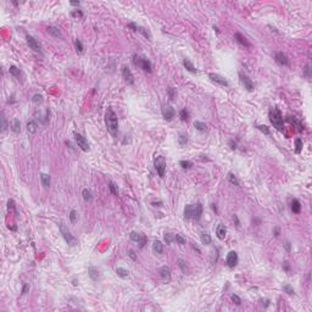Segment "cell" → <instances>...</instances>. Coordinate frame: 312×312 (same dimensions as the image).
I'll return each mask as SVG.
<instances>
[{
	"instance_id": "cell-1",
	"label": "cell",
	"mask_w": 312,
	"mask_h": 312,
	"mask_svg": "<svg viewBox=\"0 0 312 312\" xmlns=\"http://www.w3.org/2000/svg\"><path fill=\"white\" fill-rule=\"evenodd\" d=\"M105 121H106V127H107L109 133L112 137H117V133H118V118H117V115L115 114V111L111 107H107V110H106Z\"/></svg>"
},
{
	"instance_id": "cell-2",
	"label": "cell",
	"mask_w": 312,
	"mask_h": 312,
	"mask_svg": "<svg viewBox=\"0 0 312 312\" xmlns=\"http://www.w3.org/2000/svg\"><path fill=\"white\" fill-rule=\"evenodd\" d=\"M268 117H270V121L273 124V127L276 128L277 131H279V132H283L284 123H283V116H282L280 110L278 107H276V106L271 107L270 111H268Z\"/></svg>"
},
{
	"instance_id": "cell-3",
	"label": "cell",
	"mask_w": 312,
	"mask_h": 312,
	"mask_svg": "<svg viewBox=\"0 0 312 312\" xmlns=\"http://www.w3.org/2000/svg\"><path fill=\"white\" fill-rule=\"evenodd\" d=\"M133 64H134L136 66H139L140 68H143L146 72H151L152 71V65L146 57H140L139 55H134V56H133Z\"/></svg>"
},
{
	"instance_id": "cell-4",
	"label": "cell",
	"mask_w": 312,
	"mask_h": 312,
	"mask_svg": "<svg viewBox=\"0 0 312 312\" xmlns=\"http://www.w3.org/2000/svg\"><path fill=\"white\" fill-rule=\"evenodd\" d=\"M60 232L64 236V239L66 240V243H67L68 245H71V246H73V245H76L77 244V240L73 238V235L71 234V232L68 231V228L66 227L64 223H60Z\"/></svg>"
},
{
	"instance_id": "cell-5",
	"label": "cell",
	"mask_w": 312,
	"mask_h": 312,
	"mask_svg": "<svg viewBox=\"0 0 312 312\" xmlns=\"http://www.w3.org/2000/svg\"><path fill=\"white\" fill-rule=\"evenodd\" d=\"M155 169H156V172H157V174L162 178L163 176H165V171H166V160L163 156H157L155 160Z\"/></svg>"
},
{
	"instance_id": "cell-6",
	"label": "cell",
	"mask_w": 312,
	"mask_h": 312,
	"mask_svg": "<svg viewBox=\"0 0 312 312\" xmlns=\"http://www.w3.org/2000/svg\"><path fill=\"white\" fill-rule=\"evenodd\" d=\"M75 139H76V143H77V145L83 151H89V149H90V148H89V144H88V140L82 136V134H79V133H75Z\"/></svg>"
},
{
	"instance_id": "cell-7",
	"label": "cell",
	"mask_w": 312,
	"mask_h": 312,
	"mask_svg": "<svg viewBox=\"0 0 312 312\" xmlns=\"http://www.w3.org/2000/svg\"><path fill=\"white\" fill-rule=\"evenodd\" d=\"M26 39H27V44L29 45V48H31L32 50H34V51H37V53H40L42 54V44L38 40H37L34 37L27 35Z\"/></svg>"
},
{
	"instance_id": "cell-8",
	"label": "cell",
	"mask_w": 312,
	"mask_h": 312,
	"mask_svg": "<svg viewBox=\"0 0 312 312\" xmlns=\"http://www.w3.org/2000/svg\"><path fill=\"white\" fill-rule=\"evenodd\" d=\"M238 261H239V258H238V254L235 251H229L228 255H227V258H226V263L229 268H234V267L238 265Z\"/></svg>"
},
{
	"instance_id": "cell-9",
	"label": "cell",
	"mask_w": 312,
	"mask_h": 312,
	"mask_svg": "<svg viewBox=\"0 0 312 312\" xmlns=\"http://www.w3.org/2000/svg\"><path fill=\"white\" fill-rule=\"evenodd\" d=\"M209 77L212 82H215V83H217L222 87H228L229 83H228V80L224 78V77H222L221 75H217V73H209Z\"/></svg>"
},
{
	"instance_id": "cell-10",
	"label": "cell",
	"mask_w": 312,
	"mask_h": 312,
	"mask_svg": "<svg viewBox=\"0 0 312 312\" xmlns=\"http://www.w3.org/2000/svg\"><path fill=\"white\" fill-rule=\"evenodd\" d=\"M174 114H176V111H174V109L171 106V105L163 106V109H162V116H163V118H165L166 121H172L173 117H174Z\"/></svg>"
},
{
	"instance_id": "cell-11",
	"label": "cell",
	"mask_w": 312,
	"mask_h": 312,
	"mask_svg": "<svg viewBox=\"0 0 312 312\" xmlns=\"http://www.w3.org/2000/svg\"><path fill=\"white\" fill-rule=\"evenodd\" d=\"M239 77H240V82L243 83L244 88H246V90H249V92L254 90V89H255V84H254V82H252L248 76H245V75H243V73H240Z\"/></svg>"
},
{
	"instance_id": "cell-12",
	"label": "cell",
	"mask_w": 312,
	"mask_h": 312,
	"mask_svg": "<svg viewBox=\"0 0 312 312\" xmlns=\"http://www.w3.org/2000/svg\"><path fill=\"white\" fill-rule=\"evenodd\" d=\"M122 77L128 84H134V76H133L128 66H123L122 67Z\"/></svg>"
},
{
	"instance_id": "cell-13",
	"label": "cell",
	"mask_w": 312,
	"mask_h": 312,
	"mask_svg": "<svg viewBox=\"0 0 312 312\" xmlns=\"http://www.w3.org/2000/svg\"><path fill=\"white\" fill-rule=\"evenodd\" d=\"M128 27H129V28H133V31H137V32H139V33H142V34L145 37V38L150 39V34H149V32H148L145 28H143V27H140L139 25L134 23V22H132V23H129V25H128Z\"/></svg>"
},
{
	"instance_id": "cell-14",
	"label": "cell",
	"mask_w": 312,
	"mask_h": 312,
	"mask_svg": "<svg viewBox=\"0 0 312 312\" xmlns=\"http://www.w3.org/2000/svg\"><path fill=\"white\" fill-rule=\"evenodd\" d=\"M276 61L279 65H282V66H288L289 65V59H288V56L284 53H282V51H278V53L276 54Z\"/></svg>"
},
{
	"instance_id": "cell-15",
	"label": "cell",
	"mask_w": 312,
	"mask_h": 312,
	"mask_svg": "<svg viewBox=\"0 0 312 312\" xmlns=\"http://www.w3.org/2000/svg\"><path fill=\"white\" fill-rule=\"evenodd\" d=\"M234 39L238 42L240 44V45H243V47H245V48H250L251 47V44L249 43V40L245 38V37L243 35V34H240V33H235L234 34Z\"/></svg>"
},
{
	"instance_id": "cell-16",
	"label": "cell",
	"mask_w": 312,
	"mask_h": 312,
	"mask_svg": "<svg viewBox=\"0 0 312 312\" xmlns=\"http://www.w3.org/2000/svg\"><path fill=\"white\" fill-rule=\"evenodd\" d=\"M226 234H227V228H226V226L220 223L217 226V228H216V235H217V238H218L220 240H223L224 238H226Z\"/></svg>"
},
{
	"instance_id": "cell-17",
	"label": "cell",
	"mask_w": 312,
	"mask_h": 312,
	"mask_svg": "<svg viewBox=\"0 0 312 312\" xmlns=\"http://www.w3.org/2000/svg\"><path fill=\"white\" fill-rule=\"evenodd\" d=\"M160 276L165 282H169L171 280V270H169V267H167V266L162 267V268L160 270Z\"/></svg>"
},
{
	"instance_id": "cell-18",
	"label": "cell",
	"mask_w": 312,
	"mask_h": 312,
	"mask_svg": "<svg viewBox=\"0 0 312 312\" xmlns=\"http://www.w3.org/2000/svg\"><path fill=\"white\" fill-rule=\"evenodd\" d=\"M194 210L195 206L194 205H187L184 209V218L185 220H190L191 217H194Z\"/></svg>"
},
{
	"instance_id": "cell-19",
	"label": "cell",
	"mask_w": 312,
	"mask_h": 312,
	"mask_svg": "<svg viewBox=\"0 0 312 312\" xmlns=\"http://www.w3.org/2000/svg\"><path fill=\"white\" fill-rule=\"evenodd\" d=\"M88 274L89 277H90L93 280H98L100 278V274H99V270L96 268V267H89L88 268Z\"/></svg>"
},
{
	"instance_id": "cell-20",
	"label": "cell",
	"mask_w": 312,
	"mask_h": 312,
	"mask_svg": "<svg viewBox=\"0 0 312 312\" xmlns=\"http://www.w3.org/2000/svg\"><path fill=\"white\" fill-rule=\"evenodd\" d=\"M47 29H48L49 34H51L53 37H55V38H62V33H61V31H60V29H59L57 27L49 26Z\"/></svg>"
},
{
	"instance_id": "cell-21",
	"label": "cell",
	"mask_w": 312,
	"mask_h": 312,
	"mask_svg": "<svg viewBox=\"0 0 312 312\" xmlns=\"http://www.w3.org/2000/svg\"><path fill=\"white\" fill-rule=\"evenodd\" d=\"M40 181H42V185L45 189H48L50 187L51 179H50V176L48 173H40Z\"/></svg>"
},
{
	"instance_id": "cell-22",
	"label": "cell",
	"mask_w": 312,
	"mask_h": 312,
	"mask_svg": "<svg viewBox=\"0 0 312 312\" xmlns=\"http://www.w3.org/2000/svg\"><path fill=\"white\" fill-rule=\"evenodd\" d=\"M290 209L294 213H299L301 211V205H300V201L298 199H293L292 203H290Z\"/></svg>"
},
{
	"instance_id": "cell-23",
	"label": "cell",
	"mask_w": 312,
	"mask_h": 312,
	"mask_svg": "<svg viewBox=\"0 0 312 312\" xmlns=\"http://www.w3.org/2000/svg\"><path fill=\"white\" fill-rule=\"evenodd\" d=\"M183 66L191 73H196L198 72V70L195 68V66L193 65V62L190 60H188V59H184V60H183Z\"/></svg>"
},
{
	"instance_id": "cell-24",
	"label": "cell",
	"mask_w": 312,
	"mask_h": 312,
	"mask_svg": "<svg viewBox=\"0 0 312 312\" xmlns=\"http://www.w3.org/2000/svg\"><path fill=\"white\" fill-rule=\"evenodd\" d=\"M152 250H154L155 254H162V251H163V244L160 240H155L152 243Z\"/></svg>"
},
{
	"instance_id": "cell-25",
	"label": "cell",
	"mask_w": 312,
	"mask_h": 312,
	"mask_svg": "<svg viewBox=\"0 0 312 312\" xmlns=\"http://www.w3.org/2000/svg\"><path fill=\"white\" fill-rule=\"evenodd\" d=\"M11 131L13 133H20L21 132V122L18 118H13V121L11 123Z\"/></svg>"
},
{
	"instance_id": "cell-26",
	"label": "cell",
	"mask_w": 312,
	"mask_h": 312,
	"mask_svg": "<svg viewBox=\"0 0 312 312\" xmlns=\"http://www.w3.org/2000/svg\"><path fill=\"white\" fill-rule=\"evenodd\" d=\"M27 132L29 133V134H34V133L37 132V123L34 122V121H28L27 122Z\"/></svg>"
},
{
	"instance_id": "cell-27",
	"label": "cell",
	"mask_w": 312,
	"mask_h": 312,
	"mask_svg": "<svg viewBox=\"0 0 312 312\" xmlns=\"http://www.w3.org/2000/svg\"><path fill=\"white\" fill-rule=\"evenodd\" d=\"M9 72L11 73V75L13 76V77H16V78H21V76H22V72H21V70L18 68V67H16V66H10V68H9Z\"/></svg>"
},
{
	"instance_id": "cell-28",
	"label": "cell",
	"mask_w": 312,
	"mask_h": 312,
	"mask_svg": "<svg viewBox=\"0 0 312 312\" xmlns=\"http://www.w3.org/2000/svg\"><path fill=\"white\" fill-rule=\"evenodd\" d=\"M201 215H203V205L200 203H198L195 205V210H194V218L195 220H200Z\"/></svg>"
},
{
	"instance_id": "cell-29",
	"label": "cell",
	"mask_w": 312,
	"mask_h": 312,
	"mask_svg": "<svg viewBox=\"0 0 312 312\" xmlns=\"http://www.w3.org/2000/svg\"><path fill=\"white\" fill-rule=\"evenodd\" d=\"M200 240H201L203 244L209 245V244H211V236H210L209 233L204 232V233H201V235H200Z\"/></svg>"
},
{
	"instance_id": "cell-30",
	"label": "cell",
	"mask_w": 312,
	"mask_h": 312,
	"mask_svg": "<svg viewBox=\"0 0 312 312\" xmlns=\"http://www.w3.org/2000/svg\"><path fill=\"white\" fill-rule=\"evenodd\" d=\"M82 195H83V199L85 200V201H88V203H92L93 201V195H92L90 190L83 189V191H82Z\"/></svg>"
},
{
	"instance_id": "cell-31",
	"label": "cell",
	"mask_w": 312,
	"mask_h": 312,
	"mask_svg": "<svg viewBox=\"0 0 312 312\" xmlns=\"http://www.w3.org/2000/svg\"><path fill=\"white\" fill-rule=\"evenodd\" d=\"M194 127H195V129L199 131V132H205V131L207 129V126H206L204 122H200V121H195V122H194Z\"/></svg>"
},
{
	"instance_id": "cell-32",
	"label": "cell",
	"mask_w": 312,
	"mask_h": 312,
	"mask_svg": "<svg viewBox=\"0 0 312 312\" xmlns=\"http://www.w3.org/2000/svg\"><path fill=\"white\" fill-rule=\"evenodd\" d=\"M288 121H289V122H292V123H294V124L296 126V128H298L299 131H302V129H304L302 123L298 120V118H295V117H288Z\"/></svg>"
},
{
	"instance_id": "cell-33",
	"label": "cell",
	"mask_w": 312,
	"mask_h": 312,
	"mask_svg": "<svg viewBox=\"0 0 312 312\" xmlns=\"http://www.w3.org/2000/svg\"><path fill=\"white\" fill-rule=\"evenodd\" d=\"M116 273H117V276L121 277V278H127L129 276V272L127 270H124V268H121V267L116 268Z\"/></svg>"
},
{
	"instance_id": "cell-34",
	"label": "cell",
	"mask_w": 312,
	"mask_h": 312,
	"mask_svg": "<svg viewBox=\"0 0 312 312\" xmlns=\"http://www.w3.org/2000/svg\"><path fill=\"white\" fill-rule=\"evenodd\" d=\"M228 181L231 182L232 184L236 185V187H239V181H238V178H236L232 172H229V173H228Z\"/></svg>"
},
{
	"instance_id": "cell-35",
	"label": "cell",
	"mask_w": 312,
	"mask_h": 312,
	"mask_svg": "<svg viewBox=\"0 0 312 312\" xmlns=\"http://www.w3.org/2000/svg\"><path fill=\"white\" fill-rule=\"evenodd\" d=\"M75 47H76V50H77V53L78 54H82L84 51V47H83V44H82V42L79 39H76L75 42Z\"/></svg>"
},
{
	"instance_id": "cell-36",
	"label": "cell",
	"mask_w": 312,
	"mask_h": 312,
	"mask_svg": "<svg viewBox=\"0 0 312 312\" xmlns=\"http://www.w3.org/2000/svg\"><path fill=\"white\" fill-rule=\"evenodd\" d=\"M178 143H179V145H182V146H184L185 144L188 143V136L187 134H179V137H178Z\"/></svg>"
},
{
	"instance_id": "cell-37",
	"label": "cell",
	"mask_w": 312,
	"mask_h": 312,
	"mask_svg": "<svg viewBox=\"0 0 312 312\" xmlns=\"http://www.w3.org/2000/svg\"><path fill=\"white\" fill-rule=\"evenodd\" d=\"M301 150H302V140L300 139V138H298L295 140V152H301Z\"/></svg>"
},
{
	"instance_id": "cell-38",
	"label": "cell",
	"mask_w": 312,
	"mask_h": 312,
	"mask_svg": "<svg viewBox=\"0 0 312 312\" xmlns=\"http://www.w3.org/2000/svg\"><path fill=\"white\" fill-rule=\"evenodd\" d=\"M179 117H181L182 121H188L189 120V112L185 109H183V110H181V112H179Z\"/></svg>"
},
{
	"instance_id": "cell-39",
	"label": "cell",
	"mask_w": 312,
	"mask_h": 312,
	"mask_svg": "<svg viewBox=\"0 0 312 312\" xmlns=\"http://www.w3.org/2000/svg\"><path fill=\"white\" fill-rule=\"evenodd\" d=\"M179 166L182 167V168H190L191 166H193V163L190 162V161H188V160H181L179 161Z\"/></svg>"
},
{
	"instance_id": "cell-40",
	"label": "cell",
	"mask_w": 312,
	"mask_h": 312,
	"mask_svg": "<svg viewBox=\"0 0 312 312\" xmlns=\"http://www.w3.org/2000/svg\"><path fill=\"white\" fill-rule=\"evenodd\" d=\"M256 128L258 131H261L262 133H265L266 136H270V129H268V127H267V126H265V124H258V126H256Z\"/></svg>"
},
{
	"instance_id": "cell-41",
	"label": "cell",
	"mask_w": 312,
	"mask_h": 312,
	"mask_svg": "<svg viewBox=\"0 0 312 312\" xmlns=\"http://www.w3.org/2000/svg\"><path fill=\"white\" fill-rule=\"evenodd\" d=\"M140 233H138V232H131V234H129V236H131V239L133 240V241H136V243H138L139 241V239H140Z\"/></svg>"
},
{
	"instance_id": "cell-42",
	"label": "cell",
	"mask_w": 312,
	"mask_h": 312,
	"mask_svg": "<svg viewBox=\"0 0 312 312\" xmlns=\"http://www.w3.org/2000/svg\"><path fill=\"white\" fill-rule=\"evenodd\" d=\"M283 290H284L288 295H294V293H295V292H294V289H293V287H290L289 284H284V285H283Z\"/></svg>"
},
{
	"instance_id": "cell-43",
	"label": "cell",
	"mask_w": 312,
	"mask_h": 312,
	"mask_svg": "<svg viewBox=\"0 0 312 312\" xmlns=\"http://www.w3.org/2000/svg\"><path fill=\"white\" fill-rule=\"evenodd\" d=\"M174 240L179 244V245H184L185 244V238L182 235V234H177L176 236H174Z\"/></svg>"
},
{
	"instance_id": "cell-44",
	"label": "cell",
	"mask_w": 312,
	"mask_h": 312,
	"mask_svg": "<svg viewBox=\"0 0 312 312\" xmlns=\"http://www.w3.org/2000/svg\"><path fill=\"white\" fill-rule=\"evenodd\" d=\"M7 128V122H6V117L4 115V112H1V132L4 133Z\"/></svg>"
},
{
	"instance_id": "cell-45",
	"label": "cell",
	"mask_w": 312,
	"mask_h": 312,
	"mask_svg": "<svg viewBox=\"0 0 312 312\" xmlns=\"http://www.w3.org/2000/svg\"><path fill=\"white\" fill-rule=\"evenodd\" d=\"M146 236L144 235V234H142L140 235V239H139V241H138V244H139V248L140 249H143L144 246H145V244H146Z\"/></svg>"
},
{
	"instance_id": "cell-46",
	"label": "cell",
	"mask_w": 312,
	"mask_h": 312,
	"mask_svg": "<svg viewBox=\"0 0 312 312\" xmlns=\"http://www.w3.org/2000/svg\"><path fill=\"white\" fill-rule=\"evenodd\" d=\"M178 266L181 267V270H182L184 273L188 271V268H187V265H185V261H184V260H182V258H179V260H178Z\"/></svg>"
},
{
	"instance_id": "cell-47",
	"label": "cell",
	"mask_w": 312,
	"mask_h": 312,
	"mask_svg": "<svg viewBox=\"0 0 312 312\" xmlns=\"http://www.w3.org/2000/svg\"><path fill=\"white\" fill-rule=\"evenodd\" d=\"M109 189H110V191L114 195H118V190H117L116 185H115L112 182H110V183H109Z\"/></svg>"
},
{
	"instance_id": "cell-48",
	"label": "cell",
	"mask_w": 312,
	"mask_h": 312,
	"mask_svg": "<svg viewBox=\"0 0 312 312\" xmlns=\"http://www.w3.org/2000/svg\"><path fill=\"white\" fill-rule=\"evenodd\" d=\"M174 240V235H172L171 233H166L165 234V241H166V244H171Z\"/></svg>"
},
{
	"instance_id": "cell-49",
	"label": "cell",
	"mask_w": 312,
	"mask_h": 312,
	"mask_svg": "<svg viewBox=\"0 0 312 312\" xmlns=\"http://www.w3.org/2000/svg\"><path fill=\"white\" fill-rule=\"evenodd\" d=\"M77 212H76V210H72L71 211V213H70V220H71V222L72 223H76V221H77Z\"/></svg>"
},
{
	"instance_id": "cell-50",
	"label": "cell",
	"mask_w": 312,
	"mask_h": 312,
	"mask_svg": "<svg viewBox=\"0 0 312 312\" xmlns=\"http://www.w3.org/2000/svg\"><path fill=\"white\" fill-rule=\"evenodd\" d=\"M32 101L35 102V104L42 102V101H43V96H42L40 94H34V95H33V98H32Z\"/></svg>"
},
{
	"instance_id": "cell-51",
	"label": "cell",
	"mask_w": 312,
	"mask_h": 312,
	"mask_svg": "<svg viewBox=\"0 0 312 312\" xmlns=\"http://www.w3.org/2000/svg\"><path fill=\"white\" fill-rule=\"evenodd\" d=\"M167 92H168V95H169V99L171 100H174V98H176V90H174V89L172 87H169L167 89Z\"/></svg>"
},
{
	"instance_id": "cell-52",
	"label": "cell",
	"mask_w": 312,
	"mask_h": 312,
	"mask_svg": "<svg viewBox=\"0 0 312 312\" xmlns=\"http://www.w3.org/2000/svg\"><path fill=\"white\" fill-rule=\"evenodd\" d=\"M304 75L306 76V78H310L311 77V68H310V64H307L305 66V68H304Z\"/></svg>"
},
{
	"instance_id": "cell-53",
	"label": "cell",
	"mask_w": 312,
	"mask_h": 312,
	"mask_svg": "<svg viewBox=\"0 0 312 312\" xmlns=\"http://www.w3.org/2000/svg\"><path fill=\"white\" fill-rule=\"evenodd\" d=\"M232 301L235 304V305H240V304H241V299L236 294H233L232 295Z\"/></svg>"
},
{
	"instance_id": "cell-54",
	"label": "cell",
	"mask_w": 312,
	"mask_h": 312,
	"mask_svg": "<svg viewBox=\"0 0 312 312\" xmlns=\"http://www.w3.org/2000/svg\"><path fill=\"white\" fill-rule=\"evenodd\" d=\"M7 209L13 211V212H16V209H15V203H13V200H9L7 201Z\"/></svg>"
},
{
	"instance_id": "cell-55",
	"label": "cell",
	"mask_w": 312,
	"mask_h": 312,
	"mask_svg": "<svg viewBox=\"0 0 312 312\" xmlns=\"http://www.w3.org/2000/svg\"><path fill=\"white\" fill-rule=\"evenodd\" d=\"M72 16H78V17H83V12L80 10H77L75 12H72Z\"/></svg>"
},
{
	"instance_id": "cell-56",
	"label": "cell",
	"mask_w": 312,
	"mask_h": 312,
	"mask_svg": "<svg viewBox=\"0 0 312 312\" xmlns=\"http://www.w3.org/2000/svg\"><path fill=\"white\" fill-rule=\"evenodd\" d=\"M261 302H262V306L266 308V307H268V305H270V300H267V299H265V300H261Z\"/></svg>"
},
{
	"instance_id": "cell-57",
	"label": "cell",
	"mask_w": 312,
	"mask_h": 312,
	"mask_svg": "<svg viewBox=\"0 0 312 312\" xmlns=\"http://www.w3.org/2000/svg\"><path fill=\"white\" fill-rule=\"evenodd\" d=\"M128 252H129V254H128V255H129V257H132L133 260H137V256L134 255V251H133V250H129Z\"/></svg>"
},
{
	"instance_id": "cell-58",
	"label": "cell",
	"mask_w": 312,
	"mask_h": 312,
	"mask_svg": "<svg viewBox=\"0 0 312 312\" xmlns=\"http://www.w3.org/2000/svg\"><path fill=\"white\" fill-rule=\"evenodd\" d=\"M27 290H28V284H25L23 288H22V294H26Z\"/></svg>"
},
{
	"instance_id": "cell-59",
	"label": "cell",
	"mask_w": 312,
	"mask_h": 312,
	"mask_svg": "<svg viewBox=\"0 0 312 312\" xmlns=\"http://www.w3.org/2000/svg\"><path fill=\"white\" fill-rule=\"evenodd\" d=\"M283 266H284V270H285V271H289V262L285 261V262L283 263Z\"/></svg>"
},
{
	"instance_id": "cell-60",
	"label": "cell",
	"mask_w": 312,
	"mask_h": 312,
	"mask_svg": "<svg viewBox=\"0 0 312 312\" xmlns=\"http://www.w3.org/2000/svg\"><path fill=\"white\" fill-rule=\"evenodd\" d=\"M285 249H287V251H290V243L289 241L285 243Z\"/></svg>"
},
{
	"instance_id": "cell-61",
	"label": "cell",
	"mask_w": 312,
	"mask_h": 312,
	"mask_svg": "<svg viewBox=\"0 0 312 312\" xmlns=\"http://www.w3.org/2000/svg\"><path fill=\"white\" fill-rule=\"evenodd\" d=\"M72 6H79V1H71L70 3Z\"/></svg>"
},
{
	"instance_id": "cell-62",
	"label": "cell",
	"mask_w": 312,
	"mask_h": 312,
	"mask_svg": "<svg viewBox=\"0 0 312 312\" xmlns=\"http://www.w3.org/2000/svg\"><path fill=\"white\" fill-rule=\"evenodd\" d=\"M274 235H276V236L279 235V228H274Z\"/></svg>"
},
{
	"instance_id": "cell-63",
	"label": "cell",
	"mask_w": 312,
	"mask_h": 312,
	"mask_svg": "<svg viewBox=\"0 0 312 312\" xmlns=\"http://www.w3.org/2000/svg\"><path fill=\"white\" fill-rule=\"evenodd\" d=\"M231 148H232V149H236V144L233 143V142H231Z\"/></svg>"
},
{
	"instance_id": "cell-64",
	"label": "cell",
	"mask_w": 312,
	"mask_h": 312,
	"mask_svg": "<svg viewBox=\"0 0 312 312\" xmlns=\"http://www.w3.org/2000/svg\"><path fill=\"white\" fill-rule=\"evenodd\" d=\"M213 29H216V32H217V33H220V29H218L216 26H213Z\"/></svg>"
}]
</instances>
